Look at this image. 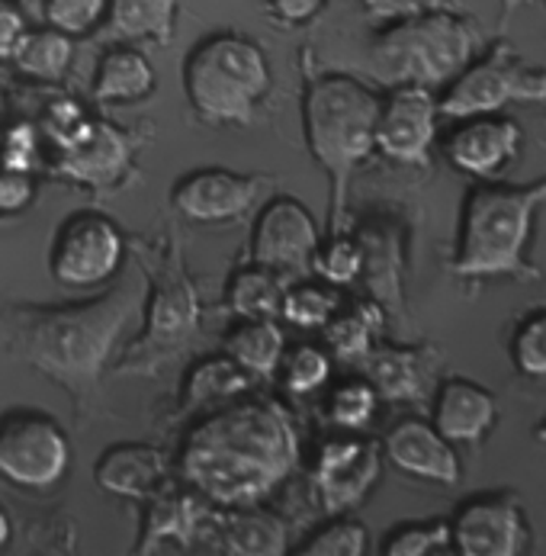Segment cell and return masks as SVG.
<instances>
[{
    "label": "cell",
    "instance_id": "obj_1",
    "mask_svg": "<svg viewBox=\"0 0 546 556\" xmlns=\"http://www.w3.org/2000/svg\"><path fill=\"white\" fill-rule=\"evenodd\" d=\"M300 428L283 402L234 396L206 408L183 434L180 482L216 508L264 505L300 467Z\"/></svg>",
    "mask_w": 546,
    "mask_h": 556
},
{
    "label": "cell",
    "instance_id": "obj_2",
    "mask_svg": "<svg viewBox=\"0 0 546 556\" xmlns=\"http://www.w3.org/2000/svg\"><path fill=\"white\" fill-rule=\"evenodd\" d=\"M546 206V177L534 184L479 180L469 190L454 254V274L464 280H541L528 248L537 213Z\"/></svg>",
    "mask_w": 546,
    "mask_h": 556
},
{
    "label": "cell",
    "instance_id": "obj_3",
    "mask_svg": "<svg viewBox=\"0 0 546 556\" xmlns=\"http://www.w3.org/2000/svg\"><path fill=\"white\" fill-rule=\"evenodd\" d=\"M132 300L136 296L129 287H116L110 296L80 309L20 313L23 321L16 325V344L23 357L49 380L84 393L100 380L116 338L123 334L126 321L136 316Z\"/></svg>",
    "mask_w": 546,
    "mask_h": 556
},
{
    "label": "cell",
    "instance_id": "obj_4",
    "mask_svg": "<svg viewBox=\"0 0 546 556\" xmlns=\"http://www.w3.org/2000/svg\"><path fill=\"white\" fill-rule=\"evenodd\" d=\"M482 49V29L460 10H428L383 23L370 46V72L386 87H447Z\"/></svg>",
    "mask_w": 546,
    "mask_h": 556
},
{
    "label": "cell",
    "instance_id": "obj_5",
    "mask_svg": "<svg viewBox=\"0 0 546 556\" xmlns=\"http://www.w3.org/2000/svg\"><path fill=\"white\" fill-rule=\"evenodd\" d=\"M380 97L351 75L315 78L303 97V132L313 159L331 177V219H344V193L351 174L377 152Z\"/></svg>",
    "mask_w": 546,
    "mask_h": 556
},
{
    "label": "cell",
    "instance_id": "obj_6",
    "mask_svg": "<svg viewBox=\"0 0 546 556\" xmlns=\"http://www.w3.org/2000/svg\"><path fill=\"white\" fill-rule=\"evenodd\" d=\"M267 52L238 33L196 42L183 62V93L193 113L213 126H247L270 93Z\"/></svg>",
    "mask_w": 546,
    "mask_h": 556
},
{
    "label": "cell",
    "instance_id": "obj_7",
    "mask_svg": "<svg viewBox=\"0 0 546 556\" xmlns=\"http://www.w3.org/2000/svg\"><path fill=\"white\" fill-rule=\"evenodd\" d=\"M511 103H546V68L528 62L511 42H495L472 59L437 97L441 119L501 113Z\"/></svg>",
    "mask_w": 546,
    "mask_h": 556
},
{
    "label": "cell",
    "instance_id": "obj_8",
    "mask_svg": "<svg viewBox=\"0 0 546 556\" xmlns=\"http://www.w3.org/2000/svg\"><path fill=\"white\" fill-rule=\"evenodd\" d=\"M72 464V441L65 428L46 412H10L0 418V479L46 492L59 485Z\"/></svg>",
    "mask_w": 546,
    "mask_h": 556
},
{
    "label": "cell",
    "instance_id": "obj_9",
    "mask_svg": "<svg viewBox=\"0 0 546 556\" xmlns=\"http://www.w3.org/2000/svg\"><path fill=\"white\" fill-rule=\"evenodd\" d=\"M123 257L126 236L119 232V226L97 210H80L59 226L52 239L49 270L68 290H93L119 274Z\"/></svg>",
    "mask_w": 546,
    "mask_h": 556
},
{
    "label": "cell",
    "instance_id": "obj_10",
    "mask_svg": "<svg viewBox=\"0 0 546 556\" xmlns=\"http://www.w3.org/2000/svg\"><path fill=\"white\" fill-rule=\"evenodd\" d=\"M383 473V447L370 438L341 434L318 447L313 485L328 515H351L364 505Z\"/></svg>",
    "mask_w": 546,
    "mask_h": 556
},
{
    "label": "cell",
    "instance_id": "obj_11",
    "mask_svg": "<svg viewBox=\"0 0 546 556\" xmlns=\"http://www.w3.org/2000/svg\"><path fill=\"white\" fill-rule=\"evenodd\" d=\"M454 554L521 556L531 547V521L515 492L467 498L450 521Z\"/></svg>",
    "mask_w": 546,
    "mask_h": 556
},
{
    "label": "cell",
    "instance_id": "obj_12",
    "mask_svg": "<svg viewBox=\"0 0 546 556\" xmlns=\"http://www.w3.org/2000/svg\"><path fill=\"white\" fill-rule=\"evenodd\" d=\"M437 93L428 87L402 84L380 97L377 116V152L395 164L428 167L437 142Z\"/></svg>",
    "mask_w": 546,
    "mask_h": 556
},
{
    "label": "cell",
    "instance_id": "obj_13",
    "mask_svg": "<svg viewBox=\"0 0 546 556\" xmlns=\"http://www.w3.org/2000/svg\"><path fill=\"white\" fill-rule=\"evenodd\" d=\"M321 244L315 216L296 197H274L257 213L251 232V261L277 274H313V257Z\"/></svg>",
    "mask_w": 546,
    "mask_h": 556
},
{
    "label": "cell",
    "instance_id": "obj_14",
    "mask_svg": "<svg viewBox=\"0 0 546 556\" xmlns=\"http://www.w3.org/2000/svg\"><path fill=\"white\" fill-rule=\"evenodd\" d=\"M264 180L229 167H200L170 190V206L193 226H223L241 219L261 197Z\"/></svg>",
    "mask_w": 546,
    "mask_h": 556
},
{
    "label": "cell",
    "instance_id": "obj_15",
    "mask_svg": "<svg viewBox=\"0 0 546 556\" xmlns=\"http://www.w3.org/2000/svg\"><path fill=\"white\" fill-rule=\"evenodd\" d=\"M457 126L444 139L447 161L475 180H495L521 152V126L508 116L485 113V116H467L454 119Z\"/></svg>",
    "mask_w": 546,
    "mask_h": 556
},
{
    "label": "cell",
    "instance_id": "obj_16",
    "mask_svg": "<svg viewBox=\"0 0 546 556\" xmlns=\"http://www.w3.org/2000/svg\"><path fill=\"white\" fill-rule=\"evenodd\" d=\"M380 447H383V460H390L392 467L405 477L428 479L437 485H457L464 477L457 444H450L424 418L395 421Z\"/></svg>",
    "mask_w": 546,
    "mask_h": 556
},
{
    "label": "cell",
    "instance_id": "obj_17",
    "mask_svg": "<svg viewBox=\"0 0 546 556\" xmlns=\"http://www.w3.org/2000/svg\"><path fill=\"white\" fill-rule=\"evenodd\" d=\"M219 518V508L200 498L196 492H180L174 485L161 489L149 498L142 544L139 554H161V551H187L209 525Z\"/></svg>",
    "mask_w": 546,
    "mask_h": 556
},
{
    "label": "cell",
    "instance_id": "obj_18",
    "mask_svg": "<svg viewBox=\"0 0 546 556\" xmlns=\"http://www.w3.org/2000/svg\"><path fill=\"white\" fill-rule=\"evenodd\" d=\"M132 159L126 132H119L110 123H90L84 119L78 132L62 142V161L59 170L78 184L90 187H110L116 184Z\"/></svg>",
    "mask_w": 546,
    "mask_h": 556
},
{
    "label": "cell",
    "instance_id": "obj_19",
    "mask_svg": "<svg viewBox=\"0 0 546 556\" xmlns=\"http://www.w3.org/2000/svg\"><path fill=\"white\" fill-rule=\"evenodd\" d=\"M93 479L103 492L116 498L149 502L161 489L170 485V460L155 444H113L100 454Z\"/></svg>",
    "mask_w": 546,
    "mask_h": 556
},
{
    "label": "cell",
    "instance_id": "obj_20",
    "mask_svg": "<svg viewBox=\"0 0 546 556\" xmlns=\"http://www.w3.org/2000/svg\"><path fill=\"white\" fill-rule=\"evenodd\" d=\"M498 421V399L485 387L450 377L434 393L431 425L450 441V444H479Z\"/></svg>",
    "mask_w": 546,
    "mask_h": 556
},
{
    "label": "cell",
    "instance_id": "obj_21",
    "mask_svg": "<svg viewBox=\"0 0 546 556\" xmlns=\"http://www.w3.org/2000/svg\"><path fill=\"white\" fill-rule=\"evenodd\" d=\"M377 396L390 402H421L431 390L434 367L415 348H373L364 361Z\"/></svg>",
    "mask_w": 546,
    "mask_h": 556
},
{
    "label": "cell",
    "instance_id": "obj_22",
    "mask_svg": "<svg viewBox=\"0 0 546 556\" xmlns=\"http://www.w3.org/2000/svg\"><path fill=\"white\" fill-rule=\"evenodd\" d=\"M223 551L241 556H280L287 554V525L261 508V505H244V508H219L216 521Z\"/></svg>",
    "mask_w": 546,
    "mask_h": 556
},
{
    "label": "cell",
    "instance_id": "obj_23",
    "mask_svg": "<svg viewBox=\"0 0 546 556\" xmlns=\"http://www.w3.org/2000/svg\"><path fill=\"white\" fill-rule=\"evenodd\" d=\"M155 68L152 62L132 49V46H116L103 52L93 72V97L103 103H136L145 100L155 90Z\"/></svg>",
    "mask_w": 546,
    "mask_h": 556
},
{
    "label": "cell",
    "instance_id": "obj_24",
    "mask_svg": "<svg viewBox=\"0 0 546 556\" xmlns=\"http://www.w3.org/2000/svg\"><path fill=\"white\" fill-rule=\"evenodd\" d=\"M223 351L247 377H274L287 354V334L274 318H238Z\"/></svg>",
    "mask_w": 546,
    "mask_h": 556
},
{
    "label": "cell",
    "instance_id": "obj_25",
    "mask_svg": "<svg viewBox=\"0 0 546 556\" xmlns=\"http://www.w3.org/2000/svg\"><path fill=\"white\" fill-rule=\"evenodd\" d=\"M106 23L123 42H170L177 0H110Z\"/></svg>",
    "mask_w": 546,
    "mask_h": 556
},
{
    "label": "cell",
    "instance_id": "obj_26",
    "mask_svg": "<svg viewBox=\"0 0 546 556\" xmlns=\"http://www.w3.org/2000/svg\"><path fill=\"white\" fill-rule=\"evenodd\" d=\"M75 59V42L72 36L46 26V29H29L13 52V65L33 80H62L72 68Z\"/></svg>",
    "mask_w": 546,
    "mask_h": 556
},
{
    "label": "cell",
    "instance_id": "obj_27",
    "mask_svg": "<svg viewBox=\"0 0 546 556\" xmlns=\"http://www.w3.org/2000/svg\"><path fill=\"white\" fill-rule=\"evenodd\" d=\"M377 328H380V309L373 303H354V306H341L321 331L331 357L360 364L373 351Z\"/></svg>",
    "mask_w": 546,
    "mask_h": 556
},
{
    "label": "cell",
    "instance_id": "obj_28",
    "mask_svg": "<svg viewBox=\"0 0 546 556\" xmlns=\"http://www.w3.org/2000/svg\"><path fill=\"white\" fill-rule=\"evenodd\" d=\"M247 387H251V377L234 364L229 354H219V357L200 361L187 374L183 399H187V405L213 408V405H223L229 399L247 393Z\"/></svg>",
    "mask_w": 546,
    "mask_h": 556
},
{
    "label": "cell",
    "instance_id": "obj_29",
    "mask_svg": "<svg viewBox=\"0 0 546 556\" xmlns=\"http://www.w3.org/2000/svg\"><path fill=\"white\" fill-rule=\"evenodd\" d=\"M287 280L277 270L251 267L232 277L229 283V309L238 318H274L280 316V303L287 293Z\"/></svg>",
    "mask_w": 546,
    "mask_h": 556
},
{
    "label": "cell",
    "instance_id": "obj_30",
    "mask_svg": "<svg viewBox=\"0 0 546 556\" xmlns=\"http://www.w3.org/2000/svg\"><path fill=\"white\" fill-rule=\"evenodd\" d=\"M377 405H380V396H377L373 383L367 377H354V380H344V383H338L331 390L325 415L338 431L357 434V431L370 428V421L377 415Z\"/></svg>",
    "mask_w": 546,
    "mask_h": 556
},
{
    "label": "cell",
    "instance_id": "obj_31",
    "mask_svg": "<svg viewBox=\"0 0 546 556\" xmlns=\"http://www.w3.org/2000/svg\"><path fill=\"white\" fill-rule=\"evenodd\" d=\"M341 309V296L338 287L331 283H300V287H287L283 303H280V316L287 318L296 328H325L331 316Z\"/></svg>",
    "mask_w": 546,
    "mask_h": 556
},
{
    "label": "cell",
    "instance_id": "obj_32",
    "mask_svg": "<svg viewBox=\"0 0 546 556\" xmlns=\"http://www.w3.org/2000/svg\"><path fill=\"white\" fill-rule=\"evenodd\" d=\"M331 367H334V357L321 344H296L280 361L283 387L290 396H313L331 380Z\"/></svg>",
    "mask_w": 546,
    "mask_h": 556
},
{
    "label": "cell",
    "instance_id": "obj_33",
    "mask_svg": "<svg viewBox=\"0 0 546 556\" xmlns=\"http://www.w3.org/2000/svg\"><path fill=\"white\" fill-rule=\"evenodd\" d=\"M370 551V531L351 515H331L309 541L296 547L303 556H364Z\"/></svg>",
    "mask_w": 546,
    "mask_h": 556
},
{
    "label": "cell",
    "instance_id": "obj_34",
    "mask_svg": "<svg viewBox=\"0 0 546 556\" xmlns=\"http://www.w3.org/2000/svg\"><path fill=\"white\" fill-rule=\"evenodd\" d=\"M386 556H431L454 554L450 521H408L392 528L390 538L383 541Z\"/></svg>",
    "mask_w": 546,
    "mask_h": 556
},
{
    "label": "cell",
    "instance_id": "obj_35",
    "mask_svg": "<svg viewBox=\"0 0 546 556\" xmlns=\"http://www.w3.org/2000/svg\"><path fill=\"white\" fill-rule=\"evenodd\" d=\"M313 274H318L331 287H347L364 274V244L347 236H331L318 244L313 257Z\"/></svg>",
    "mask_w": 546,
    "mask_h": 556
},
{
    "label": "cell",
    "instance_id": "obj_36",
    "mask_svg": "<svg viewBox=\"0 0 546 556\" xmlns=\"http://www.w3.org/2000/svg\"><path fill=\"white\" fill-rule=\"evenodd\" d=\"M106 7L110 0H46L42 16H46V26L78 39V36L93 33L106 20Z\"/></svg>",
    "mask_w": 546,
    "mask_h": 556
},
{
    "label": "cell",
    "instance_id": "obj_37",
    "mask_svg": "<svg viewBox=\"0 0 546 556\" xmlns=\"http://www.w3.org/2000/svg\"><path fill=\"white\" fill-rule=\"evenodd\" d=\"M196 321V303H193V293L183 283H174L170 290L155 293V306H152V318H149V334L157 331L161 338H177L183 334V328L190 331Z\"/></svg>",
    "mask_w": 546,
    "mask_h": 556
},
{
    "label": "cell",
    "instance_id": "obj_38",
    "mask_svg": "<svg viewBox=\"0 0 546 556\" xmlns=\"http://www.w3.org/2000/svg\"><path fill=\"white\" fill-rule=\"evenodd\" d=\"M511 361L524 377H546V309L521 318L511 338Z\"/></svg>",
    "mask_w": 546,
    "mask_h": 556
},
{
    "label": "cell",
    "instance_id": "obj_39",
    "mask_svg": "<svg viewBox=\"0 0 546 556\" xmlns=\"http://www.w3.org/2000/svg\"><path fill=\"white\" fill-rule=\"evenodd\" d=\"M373 23H392L428 10H457V0H357Z\"/></svg>",
    "mask_w": 546,
    "mask_h": 556
},
{
    "label": "cell",
    "instance_id": "obj_40",
    "mask_svg": "<svg viewBox=\"0 0 546 556\" xmlns=\"http://www.w3.org/2000/svg\"><path fill=\"white\" fill-rule=\"evenodd\" d=\"M26 33H29V26H26V16L20 13V7H13L10 0H0V62L13 59V52L20 49Z\"/></svg>",
    "mask_w": 546,
    "mask_h": 556
},
{
    "label": "cell",
    "instance_id": "obj_41",
    "mask_svg": "<svg viewBox=\"0 0 546 556\" xmlns=\"http://www.w3.org/2000/svg\"><path fill=\"white\" fill-rule=\"evenodd\" d=\"M325 0H267V10L283 26H303L321 13Z\"/></svg>",
    "mask_w": 546,
    "mask_h": 556
},
{
    "label": "cell",
    "instance_id": "obj_42",
    "mask_svg": "<svg viewBox=\"0 0 546 556\" xmlns=\"http://www.w3.org/2000/svg\"><path fill=\"white\" fill-rule=\"evenodd\" d=\"M33 197V184H26L20 174L0 177V210H20Z\"/></svg>",
    "mask_w": 546,
    "mask_h": 556
},
{
    "label": "cell",
    "instance_id": "obj_43",
    "mask_svg": "<svg viewBox=\"0 0 546 556\" xmlns=\"http://www.w3.org/2000/svg\"><path fill=\"white\" fill-rule=\"evenodd\" d=\"M10 531H13V525H10V515L0 508V547H7V541H10Z\"/></svg>",
    "mask_w": 546,
    "mask_h": 556
},
{
    "label": "cell",
    "instance_id": "obj_44",
    "mask_svg": "<svg viewBox=\"0 0 546 556\" xmlns=\"http://www.w3.org/2000/svg\"><path fill=\"white\" fill-rule=\"evenodd\" d=\"M531 3H537V0H501V10H505V16H511V13H518L521 7H531Z\"/></svg>",
    "mask_w": 546,
    "mask_h": 556
},
{
    "label": "cell",
    "instance_id": "obj_45",
    "mask_svg": "<svg viewBox=\"0 0 546 556\" xmlns=\"http://www.w3.org/2000/svg\"><path fill=\"white\" fill-rule=\"evenodd\" d=\"M541 441H546V421H544V428H541Z\"/></svg>",
    "mask_w": 546,
    "mask_h": 556
}]
</instances>
